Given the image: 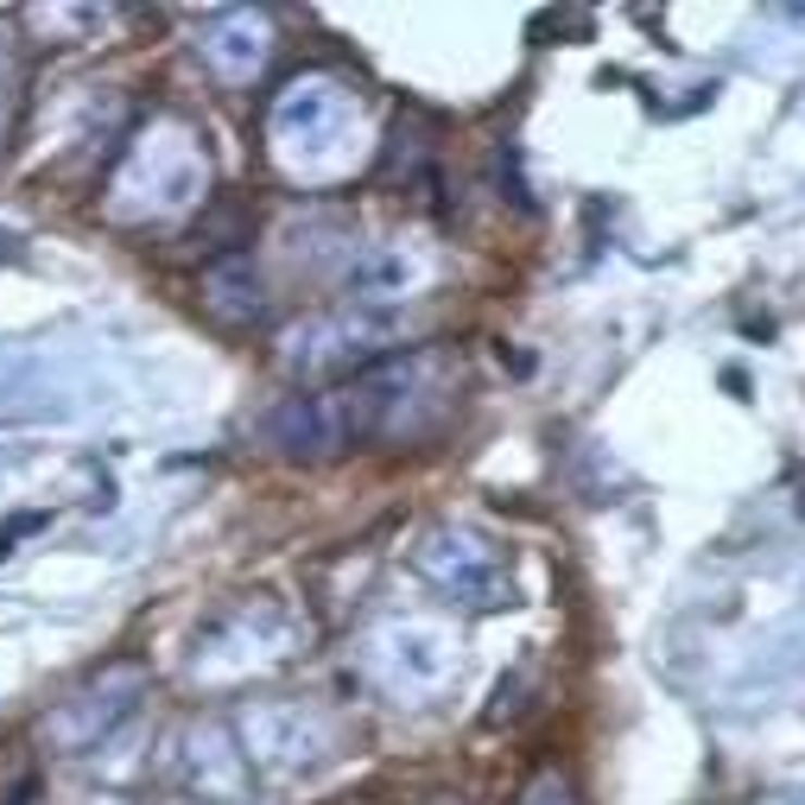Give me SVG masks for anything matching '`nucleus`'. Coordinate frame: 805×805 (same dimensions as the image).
Returning <instances> with one entry per match:
<instances>
[{"mask_svg": "<svg viewBox=\"0 0 805 805\" xmlns=\"http://www.w3.org/2000/svg\"><path fill=\"white\" fill-rule=\"evenodd\" d=\"M362 134V96L336 71H298L267 102V159L293 184H330L356 172Z\"/></svg>", "mask_w": 805, "mask_h": 805, "instance_id": "obj_1", "label": "nucleus"}, {"mask_svg": "<svg viewBox=\"0 0 805 805\" xmlns=\"http://www.w3.org/2000/svg\"><path fill=\"white\" fill-rule=\"evenodd\" d=\"M343 394V412H349V438L356 444H425L438 438L444 425L457 419L463 406V362L444 356V349H412V356H394V362L356 374Z\"/></svg>", "mask_w": 805, "mask_h": 805, "instance_id": "obj_2", "label": "nucleus"}, {"mask_svg": "<svg viewBox=\"0 0 805 805\" xmlns=\"http://www.w3.org/2000/svg\"><path fill=\"white\" fill-rule=\"evenodd\" d=\"M197 203H210V147L190 121H147L102 184L109 222L147 228V222H178Z\"/></svg>", "mask_w": 805, "mask_h": 805, "instance_id": "obj_3", "label": "nucleus"}, {"mask_svg": "<svg viewBox=\"0 0 805 805\" xmlns=\"http://www.w3.org/2000/svg\"><path fill=\"white\" fill-rule=\"evenodd\" d=\"M362 679L394 704H438L463 685V634L438 616H387L362 634L356 647Z\"/></svg>", "mask_w": 805, "mask_h": 805, "instance_id": "obj_4", "label": "nucleus"}, {"mask_svg": "<svg viewBox=\"0 0 805 805\" xmlns=\"http://www.w3.org/2000/svg\"><path fill=\"white\" fill-rule=\"evenodd\" d=\"M406 343V318L400 311H368V305H343V311H324V318H305L280 336V356L273 362L286 368L293 381L318 387V381H356L368 368L394 362Z\"/></svg>", "mask_w": 805, "mask_h": 805, "instance_id": "obj_5", "label": "nucleus"}, {"mask_svg": "<svg viewBox=\"0 0 805 805\" xmlns=\"http://www.w3.org/2000/svg\"><path fill=\"white\" fill-rule=\"evenodd\" d=\"M235 742L267 780H305L343 755V723L311 697H255L235 710Z\"/></svg>", "mask_w": 805, "mask_h": 805, "instance_id": "obj_6", "label": "nucleus"}, {"mask_svg": "<svg viewBox=\"0 0 805 805\" xmlns=\"http://www.w3.org/2000/svg\"><path fill=\"white\" fill-rule=\"evenodd\" d=\"M412 571L425 584L450 596L457 609H508L513 603V558L501 540H488L470 520H438L419 533Z\"/></svg>", "mask_w": 805, "mask_h": 805, "instance_id": "obj_7", "label": "nucleus"}, {"mask_svg": "<svg viewBox=\"0 0 805 805\" xmlns=\"http://www.w3.org/2000/svg\"><path fill=\"white\" fill-rule=\"evenodd\" d=\"M298 647V616L280 603V596H248L235 609H222L216 622L197 634V654H190V672L210 679V685H228V679H248V672H267Z\"/></svg>", "mask_w": 805, "mask_h": 805, "instance_id": "obj_8", "label": "nucleus"}, {"mask_svg": "<svg viewBox=\"0 0 805 805\" xmlns=\"http://www.w3.org/2000/svg\"><path fill=\"white\" fill-rule=\"evenodd\" d=\"M140 697H147V666L140 659H114L89 685H76L58 710H45V742L58 755H89L140 710Z\"/></svg>", "mask_w": 805, "mask_h": 805, "instance_id": "obj_9", "label": "nucleus"}, {"mask_svg": "<svg viewBox=\"0 0 805 805\" xmlns=\"http://www.w3.org/2000/svg\"><path fill=\"white\" fill-rule=\"evenodd\" d=\"M438 273V255L425 242H374V248H356L349 267H343V286H349V305H368V311H394L406 298H419Z\"/></svg>", "mask_w": 805, "mask_h": 805, "instance_id": "obj_10", "label": "nucleus"}, {"mask_svg": "<svg viewBox=\"0 0 805 805\" xmlns=\"http://www.w3.org/2000/svg\"><path fill=\"white\" fill-rule=\"evenodd\" d=\"M273 13H260V7H228L216 13L203 33H197V58H203V71L216 76L222 89H255L267 64H273Z\"/></svg>", "mask_w": 805, "mask_h": 805, "instance_id": "obj_11", "label": "nucleus"}, {"mask_svg": "<svg viewBox=\"0 0 805 805\" xmlns=\"http://www.w3.org/2000/svg\"><path fill=\"white\" fill-rule=\"evenodd\" d=\"M260 432H267V444H273L280 457H293V463H324L336 450H356L349 412H343V394H336V387H330V394H286V400L260 419Z\"/></svg>", "mask_w": 805, "mask_h": 805, "instance_id": "obj_12", "label": "nucleus"}, {"mask_svg": "<svg viewBox=\"0 0 805 805\" xmlns=\"http://www.w3.org/2000/svg\"><path fill=\"white\" fill-rule=\"evenodd\" d=\"M248 755H242V742H235V723H216V717H203V723H190L184 735V780L203 793V805H242L248 800Z\"/></svg>", "mask_w": 805, "mask_h": 805, "instance_id": "obj_13", "label": "nucleus"}, {"mask_svg": "<svg viewBox=\"0 0 805 805\" xmlns=\"http://www.w3.org/2000/svg\"><path fill=\"white\" fill-rule=\"evenodd\" d=\"M197 298L203 311L216 318L222 330H260L267 311H273V293H267V273H260L248 255H216L197 280Z\"/></svg>", "mask_w": 805, "mask_h": 805, "instance_id": "obj_14", "label": "nucleus"}, {"mask_svg": "<svg viewBox=\"0 0 805 805\" xmlns=\"http://www.w3.org/2000/svg\"><path fill=\"white\" fill-rule=\"evenodd\" d=\"M513 805H584V793H578V780L565 768H540L527 787H520V800Z\"/></svg>", "mask_w": 805, "mask_h": 805, "instance_id": "obj_15", "label": "nucleus"}, {"mask_svg": "<svg viewBox=\"0 0 805 805\" xmlns=\"http://www.w3.org/2000/svg\"><path fill=\"white\" fill-rule=\"evenodd\" d=\"M13 102H20V64H13V45L0 33V147H7V127H13Z\"/></svg>", "mask_w": 805, "mask_h": 805, "instance_id": "obj_16", "label": "nucleus"}, {"mask_svg": "<svg viewBox=\"0 0 805 805\" xmlns=\"http://www.w3.org/2000/svg\"><path fill=\"white\" fill-rule=\"evenodd\" d=\"M33 527H45V520H38V513H20V520H13V527H0V558H7V552H13V540H20V533H33Z\"/></svg>", "mask_w": 805, "mask_h": 805, "instance_id": "obj_17", "label": "nucleus"}, {"mask_svg": "<svg viewBox=\"0 0 805 805\" xmlns=\"http://www.w3.org/2000/svg\"><path fill=\"white\" fill-rule=\"evenodd\" d=\"M755 805H805V787H773V793H761Z\"/></svg>", "mask_w": 805, "mask_h": 805, "instance_id": "obj_18", "label": "nucleus"}, {"mask_svg": "<svg viewBox=\"0 0 805 805\" xmlns=\"http://www.w3.org/2000/svg\"><path fill=\"white\" fill-rule=\"evenodd\" d=\"M419 805H470V800H457V793H432V800H419Z\"/></svg>", "mask_w": 805, "mask_h": 805, "instance_id": "obj_19", "label": "nucleus"}, {"mask_svg": "<svg viewBox=\"0 0 805 805\" xmlns=\"http://www.w3.org/2000/svg\"><path fill=\"white\" fill-rule=\"evenodd\" d=\"M0 255H7V260H20V248H13V235H0Z\"/></svg>", "mask_w": 805, "mask_h": 805, "instance_id": "obj_20", "label": "nucleus"}, {"mask_svg": "<svg viewBox=\"0 0 805 805\" xmlns=\"http://www.w3.org/2000/svg\"><path fill=\"white\" fill-rule=\"evenodd\" d=\"M800 508H805V476H800Z\"/></svg>", "mask_w": 805, "mask_h": 805, "instance_id": "obj_21", "label": "nucleus"}, {"mask_svg": "<svg viewBox=\"0 0 805 805\" xmlns=\"http://www.w3.org/2000/svg\"><path fill=\"white\" fill-rule=\"evenodd\" d=\"M152 805H184V800H152Z\"/></svg>", "mask_w": 805, "mask_h": 805, "instance_id": "obj_22", "label": "nucleus"}]
</instances>
